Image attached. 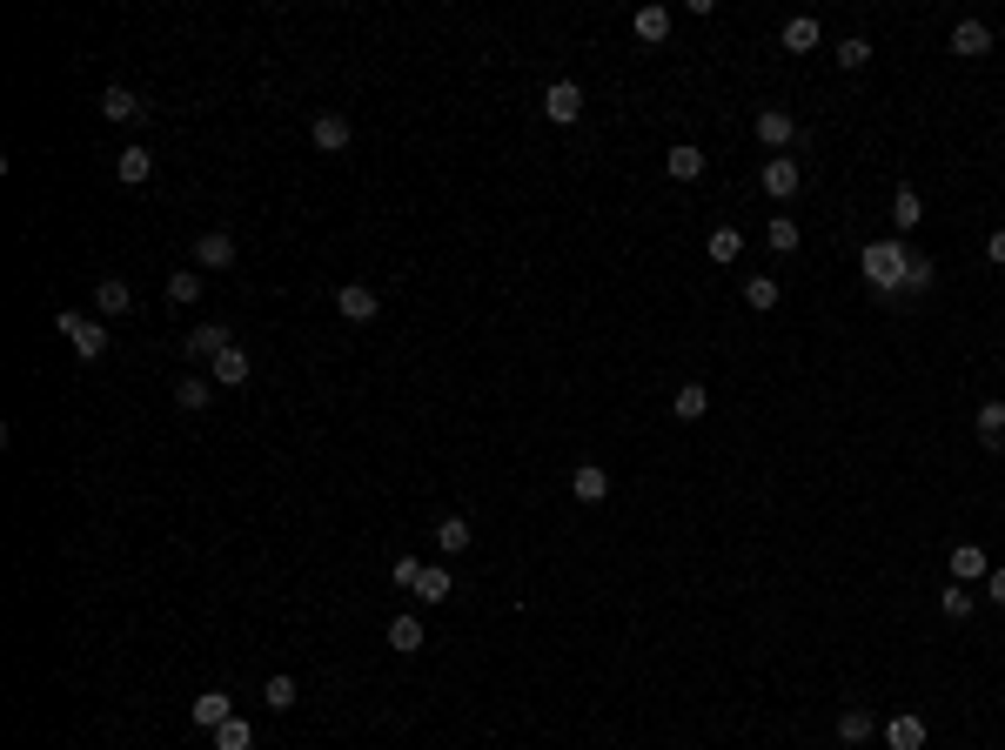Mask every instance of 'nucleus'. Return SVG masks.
Here are the masks:
<instances>
[{"label":"nucleus","mask_w":1005,"mask_h":750,"mask_svg":"<svg viewBox=\"0 0 1005 750\" xmlns=\"http://www.w3.org/2000/svg\"><path fill=\"white\" fill-rule=\"evenodd\" d=\"M235 349V335H228V322H201V329H188V355L195 362H215V355Z\"/></svg>","instance_id":"nucleus-9"},{"label":"nucleus","mask_w":1005,"mask_h":750,"mask_svg":"<svg viewBox=\"0 0 1005 750\" xmlns=\"http://www.w3.org/2000/svg\"><path fill=\"white\" fill-rule=\"evenodd\" d=\"M577 114H583V88H577V81H550V94H543V121L577 128Z\"/></svg>","instance_id":"nucleus-5"},{"label":"nucleus","mask_w":1005,"mask_h":750,"mask_svg":"<svg viewBox=\"0 0 1005 750\" xmlns=\"http://www.w3.org/2000/svg\"><path fill=\"white\" fill-rule=\"evenodd\" d=\"M208 737H215V750H248V744H255V730H248L242 717H228V724L208 730Z\"/></svg>","instance_id":"nucleus-33"},{"label":"nucleus","mask_w":1005,"mask_h":750,"mask_svg":"<svg viewBox=\"0 0 1005 750\" xmlns=\"http://www.w3.org/2000/svg\"><path fill=\"white\" fill-rule=\"evenodd\" d=\"M744 302H751V309H778V282H771V275H751V282H744Z\"/></svg>","instance_id":"nucleus-34"},{"label":"nucleus","mask_w":1005,"mask_h":750,"mask_svg":"<svg viewBox=\"0 0 1005 750\" xmlns=\"http://www.w3.org/2000/svg\"><path fill=\"white\" fill-rule=\"evenodd\" d=\"M114 175L128 181V188H141V181L155 175V155H148V148L134 141V148H121V155H114Z\"/></svg>","instance_id":"nucleus-17"},{"label":"nucleus","mask_w":1005,"mask_h":750,"mask_svg":"<svg viewBox=\"0 0 1005 750\" xmlns=\"http://www.w3.org/2000/svg\"><path fill=\"white\" fill-rule=\"evenodd\" d=\"M195 268L208 275V268H235V235L228 228H201L195 235Z\"/></svg>","instance_id":"nucleus-6"},{"label":"nucleus","mask_w":1005,"mask_h":750,"mask_svg":"<svg viewBox=\"0 0 1005 750\" xmlns=\"http://www.w3.org/2000/svg\"><path fill=\"white\" fill-rule=\"evenodd\" d=\"M865 61H871V41H865V34L838 41V67H865Z\"/></svg>","instance_id":"nucleus-38"},{"label":"nucleus","mask_w":1005,"mask_h":750,"mask_svg":"<svg viewBox=\"0 0 1005 750\" xmlns=\"http://www.w3.org/2000/svg\"><path fill=\"white\" fill-rule=\"evenodd\" d=\"M94 309H101V315H128L134 309V288L121 282V275H101V282H94Z\"/></svg>","instance_id":"nucleus-13"},{"label":"nucleus","mask_w":1005,"mask_h":750,"mask_svg":"<svg viewBox=\"0 0 1005 750\" xmlns=\"http://www.w3.org/2000/svg\"><path fill=\"white\" fill-rule=\"evenodd\" d=\"M838 750H851V744H838Z\"/></svg>","instance_id":"nucleus-42"},{"label":"nucleus","mask_w":1005,"mask_h":750,"mask_svg":"<svg viewBox=\"0 0 1005 750\" xmlns=\"http://www.w3.org/2000/svg\"><path fill=\"white\" fill-rule=\"evenodd\" d=\"M208 382H215V389H242V382H248V355L242 349L215 355V362H208Z\"/></svg>","instance_id":"nucleus-18"},{"label":"nucleus","mask_w":1005,"mask_h":750,"mask_svg":"<svg viewBox=\"0 0 1005 750\" xmlns=\"http://www.w3.org/2000/svg\"><path fill=\"white\" fill-rule=\"evenodd\" d=\"M175 402H181V409H208V402H215V382H208V375H181Z\"/></svg>","instance_id":"nucleus-28"},{"label":"nucleus","mask_w":1005,"mask_h":750,"mask_svg":"<svg viewBox=\"0 0 1005 750\" xmlns=\"http://www.w3.org/2000/svg\"><path fill=\"white\" fill-rule=\"evenodd\" d=\"M818 41H825V27L811 21V14H791V21H784V47H791V54H811Z\"/></svg>","instance_id":"nucleus-22"},{"label":"nucleus","mask_w":1005,"mask_h":750,"mask_svg":"<svg viewBox=\"0 0 1005 750\" xmlns=\"http://www.w3.org/2000/svg\"><path fill=\"white\" fill-rule=\"evenodd\" d=\"M758 141H764V148H778V155H791V141H798V121H791L784 108H764V114H758Z\"/></svg>","instance_id":"nucleus-10"},{"label":"nucleus","mask_w":1005,"mask_h":750,"mask_svg":"<svg viewBox=\"0 0 1005 750\" xmlns=\"http://www.w3.org/2000/svg\"><path fill=\"white\" fill-rule=\"evenodd\" d=\"M188 717H195V730H222L228 717H235V697H228V690H201L195 704H188Z\"/></svg>","instance_id":"nucleus-8"},{"label":"nucleus","mask_w":1005,"mask_h":750,"mask_svg":"<svg viewBox=\"0 0 1005 750\" xmlns=\"http://www.w3.org/2000/svg\"><path fill=\"white\" fill-rule=\"evenodd\" d=\"M892 221H898V235H912L918 221H925V201H918V188H898V195H892Z\"/></svg>","instance_id":"nucleus-27"},{"label":"nucleus","mask_w":1005,"mask_h":750,"mask_svg":"<svg viewBox=\"0 0 1005 750\" xmlns=\"http://www.w3.org/2000/svg\"><path fill=\"white\" fill-rule=\"evenodd\" d=\"M871 730H878V717H871L865 704H851V710H838V744H871Z\"/></svg>","instance_id":"nucleus-14"},{"label":"nucleus","mask_w":1005,"mask_h":750,"mask_svg":"<svg viewBox=\"0 0 1005 750\" xmlns=\"http://www.w3.org/2000/svg\"><path fill=\"white\" fill-rule=\"evenodd\" d=\"M704 248H711V262H717V268H731L737 255H744V235H737L731 221H724V228H711V242H704Z\"/></svg>","instance_id":"nucleus-26"},{"label":"nucleus","mask_w":1005,"mask_h":750,"mask_svg":"<svg viewBox=\"0 0 1005 750\" xmlns=\"http://www.w3.org/2000/svg\"><path fill=\"white\" fill-rule=\"evenodd\" d=\"M985 576H992V556L979 543H959L952 550V583H985Z\"/></svg>","instance_id":"nucleus-12"},{"label":"nucleus","mask_w":1005,"mask_h":750,"mask_svg":"<svg viewBox=\"0 0 1005 750\" xmlns=\"http://www.w3.org/2000/svg\"><path fill=\"white\" fill-rule=\"evenodd\" d=\"M570 496H577V503H603V496H610V469L577 463V476H570Z\"/></svg>","instance_id":"nucleus-15"},{"label":"nucleus","mask_w":1005,"mask_h":750,"mask_svg":"<svg viewBox=\"0 0 1005 750\" xmlns=\"http://www.w3.org/2000/svg\"><path fill=\"white\" fill-rule=\"evenodd\" d=\"M389 576H396L402 590H416V576H423V563H416V556H396V570H389Z\"/></svg>","instance_id":"nucleus-39"},{"label":"nucleus","mask_w":1005,"mask_h":750,"mask_svg":"<svg viewBox=\"0 0 1005 750\" xmlns=\"http://www.w3.org/2000/svg\"><path fill=\"white\" fill-rule=\"evenodd\" d=\"M670 409H677V422H697L704 409H711V396H704V382H684V389L670 396Z\"/></svg>","instance_id":"nucleus-30"},{"label":"nucleus","mask_w":1005,"mask_h":750,"mask_svg":"<svg viewBox=\"0 0 1005 750\" xmlns=\"http://www.w3.org/2000/svg\"><path fill=\"white\" fill-rule=\"evenodd\" d=\"M101 114H108V121H141L148 108H141V94H134V88H121V81H114V88L101 94Z\"/></svg>","instance_id":"nucleus-20"},{"label":"nucleus","mask_w":1005,"mask_h":750,"mask_svg":"<svg viewBox=\"0 0 1005 750\" xmlns=\"http://www.w3.org/2000/svg\"><path fill=\"white\" fill-rule=\"evenodd\" d=\"M423 623H416V617H396V623H389V650H402V657H416V650H423Z\"/></svg>","instance_id":"nucleus-29"},{"label":"nucleus","mask_w":1005,"mask_h":750,"mask_svg":"<svg viewBox=\"0 0 1005 750\" xmlns=\"http://www.w3.org/2000/svg\"><path fill=\"white\" fill-rule=\"evenodd\" d=\"M932 282H938V268L925 262V255H912V275H905V295H925Z\"/></svg>","instance_id":"nucleus-37"},{"label":"nucleus","mask_w":1005,"mask_h":750,"mask_svg":"<svg viewBox=\"0 0 1005 750\" xmlns=\"http://www.w3.org/2000/svg\"><path fill=\"white\" fill-rule=\"evenodd\" d=\"M858 275H865L878 295H905V275H912V248L898 242H865V255H858Z\"/></svg>","instance_id":"nucleus-1"},{"label":"nucleus","mask_w":1005,"mask_h":750,"mask_svg":"<svg viewBox=\"0 0 1005 750\" xmlns=\"http://www.w3.org/2000/svg\"><path fill=\"white\" fill-rule=\"evenodd\" d=\"M449 590H456V583H449L443 563H423V576H416V603H449Z\"/></svg>","instance_id":"nucleus-23"},{"label":"nucleus","mask_w":1005,"mask_h":750,"mask_svg":"<svg viewBox=\"0 0 1005 750\" xmlns=\"http://www.w3.org/2000/svg\"><path fill=\"white\" fill-rule=\"evenodd\" d=\"M335 315H342V322H376L382 295L369 282H342V288H335Z\"/></svg>","instance_id":"nucleus-3"},{"label":"nucleus","mask_w":1005,"mask_h":750,"mask_svg":"<svg viewBox=\"0 0 1005 750\" xmlns=\"http://www.w3.org/2000/svg\"><path fill=\"white\" fill-rule=\"evenodd\" d=\"M985 262L1005 268V228H992V235H985Z\"/></svg>","instance_id":"nucleus-40"},{"label":"nucleus","mask_w":1005,"mask_h":750,"mask_svg":"<svg viewBox=\"0 0 1005 750\" xmlns=\"http://www.w3.org/2000/svg\"><path fill=\"white\" fill-rule=\"evenodd\" d=\"M972 429H979V442H985V449H992V456H999V449H1005V402H985V409H979V422H972Z\"/></svg>","instance_id":"nucleus-24"},{"label":"nucleus","mask_w":1005,"mask_h":750,"mask_svg":"<svg viewBox=\"0 0 1005 750\" xmlns=\"http://www.w3.org/2000/svg\"><path fill=\"white\" fill-rule=\"evenodd\" d=\"M54 329L74 342V355H81V362H101V355H108V322H94V315L61 309V315H54Z\"/></svg>","instance_id":"nucleus-2"},{"label":"nucleus","mask_w":1005,"mask_h":750,"mask_svg":"<svg viewBox=\"0 0 1005 750\" xmlns=\"http://www.w3.org/2000/svg\"><path fill=\"white\" fill-rule=\"evenodd\" d=\"M664 175H670V181H697V175H704V148H691V141H677V148L664 155Z\"/></svg>","instance_id":"nucleus-19"},{"label":"nucleus","mask_w":1005,"mask_h":750,"mask_svg":"<svg viewBox=\"0 0 1005 750\" xmlns=\"http://www.w3.org/2000/svg\"><path fill=\"white\" fill-rule=\"evenodd\" d=\"M885 744H892V750H925V717L898 710L892 724H885Z\"/></svg>","instance_id":"nucleus-16"},{"label":"nucleus","mask_w":1005,"mask_h":750,"mask_svg":"<svg viewBox=\"0 0 1005 750\" xmlns=\"http://www.w3.org/2000/svg\"><path fill=\"white\" fill-rule=\"evenodd\" d=\"M758 181H764V195H771V201H791V195H798V181H804V168L791 155H771Z\"/></svg>","instance_id":"nucleus-7"},{"label":"nucleus","mask_w":1005,"mask_h":750,"mask_svg":"<svg viewBox=\"0 0 1005 750\" xmlns=\"http://www.w3.org/2000/svg\"><path fill=\"white\" fill-rule=\"evenodd\" d=\"M309 141H315V148H322V155H342V148L356 141V128H349V114L322 108V114H315V121H309Z\"/></svg>","instance_id":"nucleus-4"},{"label":"nucleus","mask_w":1005,"mask_h":750,"mask_svg":"<svg viewBox=\"0 0 1005 750\" xmlns=\"http://www.w3.org/2000/svg\"><path fill=\"white\" fill-rule=\"evenodd\" d=\"M262 704H268V710H295V704H302V690H295L289 670H275V677L262 684Z\"/></svg>","instance_id":"nucleus-25"},{"label":"nucleus","mask_w":1005,"mask_h":750,"mask_svg":"<svg viewBox=\"0 0 1005 750\" xmlns=\"http://www.w3.org/2000/svg\"><path fill=\"white\" fill-rule=\"evenodd\" d=\"M630 34L657 47V41L670 34V7H637V14H630Z\"/></svg>","instance_id":"nucleus-21"},{"label":"nucleus","mask_w":1005,"mask_h":750,"mask_svg":"<svg viewBox=\"0 0 1005 750\" xmlns=\"http://www.w3.org/2000/svg\"><path fill=\"white\" fill-rule=\"evenodd\" d=\"M436 550H443V556H463L469 550V523H463V516H443V523H436Z\"/></svg>","instance_id":"nucleus-32"},{"label":"nucleus","mask_w":1005,"mask_h":750,"mask_svg":"<svg viewBox=\"0 0 1005 750\" xmlns=\"http://www.w3.org/2000/svg\"><path fill=\"white\" fill-rule=\"evenodd\" d=\"M168 302H175V309L201 302V268H175V275H168Z\"/></svg>","instance_id":"nucleus-31"},{"label":"nucleus","mask_w":1005,"mask_h":750,"mask_svg":"<svg viewBox=\"0 0 1005 750\" xmlns=\"http://www.w3.org/2000/svg\"><path fill=\"white\" fill-rule=\"evenodd\" d=\"M764 242L778 248V255H791V248H798V221H791V215H771V228H764Z\"/></svg>","instance_id":"nucleus-35"},{"label":"nucleus","mask_w":1005,"mask_h":750,"mask_svg":"<svg viewBox=\"0 0 1005 750\" xmlns=\"http://www.w3.org/2000/svg\"><path fill=\"white\" fill-rule=\"evenodd\" d=\"M952 54H959V61L992 54V27H985V21H959V27H952Z\"/></svg>","instance_id":"nucleus-11"},{"label":"nucleus","mask_w":1005,"mask_h":750,"mask_svg":"<svg viewBox=\"0 0 1005 750\" xmlns=\"http://www.w3.org/2000/svg\"><path fill=\"white\" fill-rule=\"evenodd\" d=\"M938 610H945L952 623H965V617H972V590H965V583H952V590H938Z\"/></svg>","instance_id":"nucleus-36"},{"label":"nucleus","mask_w":1005,"mask_h":750,"mask_svg":"<svg viewBox=\"0 0 1005 750\" xmlns=\"http://www.w3.org/2000/svg\"><path fill=\"white\" fill-rule=\"evenodd\" d=\"M985 596H992V603L1005 610V570H992V576H985Z\"/></svg>","instance_id":"nucleus-41"}]
</instances>
